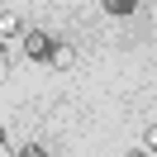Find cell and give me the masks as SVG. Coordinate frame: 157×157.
<instances>
[{
    "label": "cell",
    "instance_id": "cell-2",
    "mask_svg": "<svg viewBox=\"0 0 157 157\" xmlns=\"http://www.w3.org/2000/svg\"><path fill=\"white\" fill-rule=\"evenodd\" d=\"M14 33H19V14H14V10H5V14H0V38H5V43H14Z\"/></svg>",
    "mask_w": 157,
    "mask_h": 157
},
{
    "label": "cell",
    "instance_id": "cell-1",
    "mask_svg": "<svg viewBox=\"0 0 157 157\" xmlns=\"http://www.w3.org/2000/svg\"><path fill=\"white\" fill-rule=\"evenodd\" d=\"M52 48H57V43L48 38V33H24V57H33V62H52Z\"/></svg>",
    "mask_w": 157,
    "mask_h": 157
},
{
    "label": "cell",
    "instance_id": "cell-3",
    "mask_svg": "<svg viewBox=\"0 0 157 157\" xmlns=\"http://www.w3.org/2000/svg\"><path fill=\"white\" fill-rule=\"evenodd\" d=\"M71 62H76V52H71L67 43H57V48H52V67H57V71H67Z\"/></svg>",
    "mask_w": 157,
    "mask_h": 157
},
{
    "label": "cell",
    "instance_id": "cell-9",
    "mask_svg": "<svg viewBox=\"0 0 157 157\" xmlns=\"http://www.w3.org/2000/svg\"><path fill=\"white\" fill-rule=\"evenodd\" d=\"M5 5H10V0H5Z\"/></svg>",
    "mask_w": 157,
    "mask_h": 157
},
{
    "label": "cell",
    "instance_id": "cell-6",
    "mask_svg": "<svg viewBox=\"0 0 157 157\" xmlns=\"http://www.w3.org/2000/svg\"><path fill=\"white\" fill-rule=\"evenodd\" d=\"M19 157H48V147H38V143H24V147H19Z\"/></svg>",
    "mask_w": 157,
    "mask_h": 157
},
{
    "label": "cell",
    "instance_id": "cell-5",
    "mask_svg": "<svg viewBox=\"0 0 157 157\" xmlns=\"http://www.w3.org/2000/svg\"><path fill=\"white\" fill-rule=\"evenodd\" d=\"M143 147H147V152H157V124L143 128Z\"/></svg>",
    "mask_w": 157,
    "mask_h": 157
},
{
    "label": "cell",
    "instance_id": "cell-4",
    "mask_svg": "<svg viewBox=\"0 0 157 157\" xmlns=\"http://www.w3.org/2000/svg\"><path fill=\"white\" fill-rule=\"evenodd\" d=\"M100 5H105L109 14H128V10H133V5H138V0H100Z\"/></svg>",
    "mask_w": 157,
    "mask_h": 157
},
{
    "label": "cell",
    "instance_id": "cell-8",
    "mask_svg": "<svg viewBox=\"0 0 157 157\" xmlns=\"http://www.w3.org/2000/svg\"><path fill=\"white\" fill-rule=\"evenodd\" d=\"M124 157H147V147H138V152H124Z\"/></svg>",
    "mask_w": 157,
    "mask_h": 157
},
{
    "label": "cell",
    "instance_id": "cell-7",
    "mask_svg": "<svg viewBox=\"0 0 157 157\" xmlns=\"http://www.w3.org/2000/svg\"><path fill=\"white\" fill-rule=\"evenodd\" d=\"M0 157H14V147H10V138H0Z\"/></svg>",
    "mask_w": 157,
    "mask_h": 157
}]
</instances>
